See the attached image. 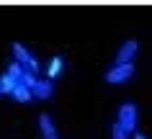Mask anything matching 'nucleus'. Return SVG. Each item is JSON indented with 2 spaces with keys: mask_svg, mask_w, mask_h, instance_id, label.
<instances>
[{
  "mask_svg": "<svg viewBox=\"0 0 152 139\" xmlns=\"http://www.w3.org/2000/svg\"><path fill=\"white\" fill-rule=\"evenodd\" d=\"M132 77H134V65H113L106 72V82L108 85H124Z\"/></svg>",
  "mask_w": 152,
  "mask_h": 139,
  "instance_id": "nucleus-3",
  "label": "nucleus"
},
{
  "mask_svg": "<svg viewBox=\"0 0 152 139\" xmlns=\"http://www.w3.org/2000/svg\"><path fill=\"white\" fill-rule=\"evenodd\" d=\"M31 95L39 100H49L52 95H54V85H52V80H36L31 88Z\"/></svg>",
  "mask_w": 152,
  "mask_h": 139,
  "instance_id": "nucleus-5",
  "label": "nucleus"
},
{
  "mask_svg": "<svg viewBox=\"0 0 152 139\" xmlns=\"http://www.w3.org/2000/svg\"><path fill=\"white\" fill-rule=\"evenodd\" d=\"M116 124H121V129L126 131V134L137 131V124H139V111H137V106L132 103V100H126V103H121V106H119V119H116Z\"/></svg>",
  "mask_w": 152,
  "mask_h": 139,
  "instance_id": "nucleus-1",
  "label": "nucleus"
},
{
  "mask_svg": "<svg viewBox=\"0 0 152 139\" xmlns=\"http://www.w3.org/2000/svg\"><path fill=\"white\" fill-rule=\"evenodd\" d=\"M8 75H10V77H13V80L18 82V85H21V80H23V75H26V70H23L21 65H18V62H13V65L8 67Z\"/></svg>",
  "mask_w": 152,
  "mask_h": 139,
  "instance_id": "nucleus-10",
  "label": "nucleus"
},
{
  "mask_svg": "<svg viewBox=\"0 0 152 139\" xmlns=\"http://www.w3.org/2000/svg\"><path fill=\"white\" fill-rule=\"evenodd\" d=\"M39 131L44 139H59V131H57L54 121H52V116L49 114H41L39 116Z\"/></svg>",
  "mask_w": 152,
  "mask_h": 139,
  "instance_id": "nucleus-6",
  "label": "nucleus"
},
{
  "mask_svg": "<svg viewBox=\"0 0 152 139\" xmlns=\"http://www.w3.org/2000/svg\"><path fill=\"white\" fill-rule=\"evenodd\" d=\"M0 95H3V90H0Z\"/></svg>",
  "mask_w": 152,
  "mask_h": 139,
  "instance_id": "nucleus-13",
  "label": "nucleus"
},
{
  "mask_svg": "<svg viewBox=\"0 0 152 139\" xmlns=\"http://www.w3.org/2000/svg\"><path fill=\"white\" fill-rule=\"evenodd\" d=\"M137 52H139V44H137L134 39H129L121 44V49L116 52V65H132L137 57Z\"/></svg>",
  "mask_w": 152,
  "mask_h": 139,
  "instance_id": "nucleus-4",
  "label": "nucleus"
},
{
  "mask_svg": "<svg viewBox=\"0 0 152 139\" xmlns=\"http://www.w3.org/2000/svg\"><path fill=\"white\" fill-rule=\"evenodd\" d=\"M16 85H18V82L13 80L8 72H5V75H0V90H3V95H10V93L16 90Z\"/></svg>",
  "mask_w": 152,
  "mask_h": 139,
  "instance_id": "nucleus-9",
  "label": "nucleus"
},
{
  "mask_svg": "<svg viewBox=\"0 0 152 139\" xmlns=\"http://www.w3.org/2000/svg\"><path fill=\"white\" fill-rule=\"evenodd\" d=\"M10 49H13V57H16V62L23 67L26 72H31V75L39 72V59L34 57V54L26 49L23 44H18V41H16V44H10Z\"/></svg>",
  "mask_w": 152,
  "mask_h": 139,
  "instance_id": "nucleus-2",
  "label": "nucleus"
},
{
  "mask_svg": "<svg viewBox=\"0 0 152 139\" xmlns=\"http://www.w3.org/2000/svg\"><path fill=\"white\" fill-rule=\"evenodd\" d=\"M10 98L18 100V103H28L34 95H31V90H28V88H23V85H16V90L10 93Z\"/></svg>",
  "mask_w": 152,
  "mask_h": 139,
  "instance_id": "nucleus-8",
  "label": "nucleus"
},
{
  "mask_svg": "<svg viewBox=\"0 0 152 139\" xmlns=\"http://www.w3.org/2000/svg\"><path fill=\"white\" fill-rule=\"evenodd\" d=\"M134 139H147V137H144V134H134Z\"/></svg>",
  "mask_w": 152,
  "mask_h": 139,
  "instance_id": "nucleus-12",
  "label": "nucleus"
},
{
  "mask_svg": "<svg viewBox=\"0 0 152 139\" xmlns=\"http://www.w3.org/2000/svg\"><path fill=\"white\" fill-rule=\"evenodd\" d=\"M64 70V59L62 57H52L47 65V80H54V77H59Z\"/></svg>",
  "mask_w": 152,
  "mask_h": 139,
  "instance_id": "nucleus-7",
  "label": "nucleus"
},
{
  "mask_svg": "<svg viewBox=\"0 0 152 139\" xmlns=\"http://www.w3.org/2000/svg\"><path fill=\"white\" fill-rule=\"evenodd\" d=\"M111 139H129V134L121 129V124H113L111 126Z\"/></svg>",
  "mask_w": 152,
  "mask_h": 139,
  "instance_id": "nucleus-11",
  "label": "nucleus"
}]
</instances>
